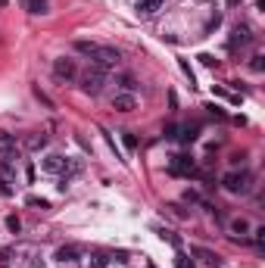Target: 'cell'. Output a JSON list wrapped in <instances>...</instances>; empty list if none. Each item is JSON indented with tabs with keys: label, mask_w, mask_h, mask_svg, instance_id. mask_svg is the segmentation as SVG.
Here are the masks:
<instances>
[{
	"label": "cell",
	"mask_w": 265,
	"mask_h": 268,
	"mask_svg": "<svg viewBox=\"0 0 265 268\" xmlns=\"http://www.w3.org/2000/svg\"><path fill=\"white\" fill-rule=\"evenodd\" d=\"M44 147H47V134H28L25 137V150H31V153H38Z\"/></svg>",
	"instance_id": "cell-11"
},
{
	"label": "cell",
	"mask_w": 265,
	"mask_h": 268,
	"mask_svg": "<svg viewBox=\"0 0 265 268\" xmlns=\"http://www.w3.org/2000/svg\"><path fill=\"white\" fill-rule=\"evenodd\" d=\"M193 256H197V259H203L206 265H212V268L218 265V256H215V253H209V250H193Z\"/></svg>",
	"instance_id": "cell-16"
},
{
	"label": "cell",
	"mask_w": 265,
	"mask_h": 268,
	"mask_svg": "<svg viewBox=\"0 0 265 268\" xmlns=\"http://www.w3.org/2000/svg\"><path fill=\"white\" fill-rule=\"evenodd\" d=\"M53 259H56V265H60V268H78L82 253H78V247H60Z\"/></svg>",
	"instance_id": "cell-5"
},
{
	"label": "cell",
	"mask_w": 265,
	"mask_h": 268,
	"mask_svg": "<svg viewBox=\"0 0 265 268\" xmlns=\"http://www.w3.org/2000/svg\"><path fill=\"white\" fill-rule=\"evenodd\" d=\"M22 6H25L28 13H34V16H44V13H47V0H22Z\"/></svg>",
	"instance_id": "cell-12"
},
{
	"label": "cell",
	"mask_w": 265,
	"mask_h": 268,
	"mask_svg": "<svg viewBox=\"0 0 265 268\" xmlns=\"http://www.w3.org/2000/svg\"><path fill=\"white\" fill-rule=\"evenodd\" d=\"M163 134H166V141H175V137L181 134V128H178V125H166V131H163Z\"/></svg>",
	"instance_id": "cell-26"
},
{
	"label": "cell",
	"mask_w": 265,
	"mask_h": 268,
	"mask_svg": "<svg viewBox=\"0 0 265 268\" xmlns=\"http://www.w3.org/2000/svg\"><path fill=\"white\" fill-rule=\"evenodd\" d=\"M112 109H116V112H134L137 109L134 94H116V97H112Z\"/></svg>",
	"instance_id": "cell-10"
},
{
	"label": "cell",
	"mask_w": 265,
	"mask_h": 268,
	"mask_svg": "<svg viewBox=\"0 0 265 268\" xmlns=\"http://www.w3.org/2000/svg\"><path fill=\"white\" fill-rule=\"evenodd\" d=\"M169 172H172V175H193V156H187V153L172 156V162H169Z\"/></svg>",
	"instance_id": "cell-7"
},
{
	"label": "cell",
	"mask_w": 265,
	"mask_h": 268,
	"mask_svg": "<svg viewBox=\"0 0 265 268\" xmlns=\"http://www.w3.org/2000/svg\"><path fill=\"white\" fill-rule=\"evenodd\" d=\"M231 231H234V234H240V237H244L247 231H250V225H247L244 218H237V221H231Z\"/></svg>",
	"instance_id": "cell-21"
},
{
	"label": "cell",
	"mask_w": 265,
	"mask_h": 268,
	"mask_svg": "<svg viewBox=\"0 0 265 268\" xmlns=\"http://www.w3.org/2000/svg\"><path fill=\"white\" fill-rule=\"evenodd\" d=\"M16 159H19V147L13 144V147H3L0 150V172H13V166H16Z\"/></svg>",
	"instance_id": "cell-9"
},
{
	"label": "cell",
	"mask_w": 265,
	"mask_h": 268,
	"mask_svg": "<svg viewBox=\"0 0 265 268\" xmlns=\"http://www.w3.org/2000/svg\"><path fill=\"white\" fill-rule=\"evenodd\" d=\"M178 66H181V72L187 75V78H190V85H193V69H190V63H187V60H178Z\"/></svg>",
	"instance_id": "cell-27"
},
{
	"label": "cell",
	"mask_w": 265,
	"mask_h": 268,
	"mask_svg": "<svg viewBox=\"0 0 265 268\" xmlns=\"http://www.w3.org/2000/svg\"><path fill=\"white\" fill-rule=\"evenodd\" d=\"M9 259H13V247H3V250H0V268H6Z\"/></svg>",
	"instance_id": "cell-25"
},
{
	"label": "cell",
	"mask_w": 265,
	"mask_h": 268,
	"mask_svg": "<svg viewBox=\"0 0 265 268\" xmlns=\"http://www.w3.org/2000/svg\"><path fill=\"white\" fill-rule=\"evenodd\" d=\"M159 237H163V240H169L175 250H181V237L175 234V231H166V228H159Z\"/></svg>",
	"instance_id": "cell-17"
},
{
	"label": "cell",
	"mask_w": 265,
	"mask_h": 268,
	"mask_svg": "<svg viewBox=\"0 0 265 268\" xmlns=\"http://www.w3.org/2000/svg\"><path fill=\"white\" fill-rule=\"evenodd\" d=\"M106 265H109L106 253H90V268H106Z\"/></svg>",
	"instance_id": "cell-18"
},
{
	"label": "cell",
	"mask_w": 265,
	"mask_h": 268,
	"mask_svg": "<svg viewBox=\"0 0 265 268\" xmlns=\"http://www.w3.org/2000/svg\"><path fill=\"white\" fill-rule=\"evenodd\" d=\"M53 75L60 78V81H75V78H78V66H75V60H69V56H60V60L53 63Z\"/></svg>",
	"instance_id": "cell-4"
},
{
	"label": "cell",
	"mask_w": 265,
	"mask_h": 268,
	"mask_svg": "<svg viewBox=\"0 0 265 268\" xmlns=\"http://www.w3.org/2000/svg\"><path fill=\"white\" fill-rule=\"evenodd\" d=\"M250 69H253V72H265V56H253V60H250Z\"/></svg>",
	"instance_id": "cell-22"
},
{
	"label": "cell",
	"mask_w": 265,
	"mask_h": 268,
	"mask_svg": "<svg viewBox=\"0 0 265 268\" xmlns=\"http://www.w3.org/2000/svg\"><path fill=\"white\" fill-rule=\"evenodd\" d=\"M218 25H222V16H218V13H215V16L209 19V25H206V28H209V31H212V28H218Z\"/></svg>",
	"instance_id": "cell-33"
},
{
	"label": "cell",
	"mask_w": 265,
	"mask_h": 268,
	"mask_svg": "<svg viewBox=\"0 0 265 268\" xmlns=\"http://www.w3.org/2000/svg\"><path fill=\"white\" fill-rule=\"evenodd\" d=\"M222 187L231 190V193H247L250 190V175H240V172H228L222 178Z\"/></svg>",
	"instance_id": "cell-3"
},
{
	"label": "cell",
	"mask_w": 265,
	"mask_h": 268,
	"mask_svg": "<svg viewBox=\"0 0 265 268\" xmlns=\"http://www.w3.org/2000/svg\"><path fill=\"white\" fill-rule=\"evenodd\" d=\"M175 268H197V265H193V259H190L187 253L178 250V256H175Z\"/></svg>",
	"instance_id": "cell-19"
},
{
	"label": "cell",
	"mask_w": 265,
	"mask_h": 268,
	"mask_svg": "<svg viewBox=\"0 0 265 268\" xmlns=\"http://www.w3.org/2000/svg\"><path fill=\"white\" fill-rule=\"evenodd\" d=\"M166 0H141V16H153L156 9H163Z\"/></svg>",
	"instance_id": "cell-13"
},
{
	"label": "cell",
	"mask_w": 265,
	"mask_h": 268,
	"mask_svg": "<svg viewBox=\"0 0 265 268\" xmlns=\"http://www.w3.org/2000/svg\"><path fill=\"white\" fill-rule=\"evenodd\" d=\"M122 141H125V147H128V150H134V147H137V137H134L131 131H125V134H122Z\"/></svg>",
	"instance_id": "cell-28"
},
{
	"label": "cell",
	"mask_w": 265,
	"mask_h": 268,
	"mask_svg": "<svg viewBox=\"0 0 265 268\" xmlns=\"http://www.w3.org/2000/svg\"><path fill=\"white\" fill-rule=\"evenodd\" d=\"M119 63H122V53L116 47H97V53L90 56V66L103 69V72H106V69H116Z\"/></svg>",
	"instance_id": "cell-2"
},
{
	"label": "cell",
	"mask_w": 265,
	"mask_h": 268,
	"mask_svg": "<svg viewBox=\"0 0 265 268\" xmlns=\"http://www.w3.org/2000/svg\"><path fill=\"white\" fill-rule=\"evenodd\" d=\"M197 134H200V128H197V125H187V128H181L178 137H181L184 144H193V141H197Z\"/></svg>",
	"instance_id": "cell-14"
},
{
	"label": "cell",
	"mask_w": 265,
	"mask_h": 268,
	"mask_svg": "<svg viewBox=\"0 0 265 268\" xmlns=\"http://www.w3.org/2000/svg\"><path fill=\"white\" fill-rule=\"evenodd\" d=\"M41 169L47 172V175H63V169H66V156H60V153H47L41 159Z\"/></svg>",
	"instance_id": "cell-8"
},
{
	"label": "cell",
	"mask_w": 265,
	"mask_h": 268,
	"mask_svg": "<svg viewBox=\"0 0 265 268\" xmlns=\"http://www.w3.org/2000/svg\"><path fill=\"white\" fill-rule=\"evenodd\" d=\"M34 97H38L41 103H47V106H53V103H50V97H47V94H41V88H34Z\"/></svg>",
	"instance_id": "cell-32"
},
{
	"label": "cell",
	"mask_w": 265,
	"mask_h": 268,
	"mask_svg": "<svg viewBox=\"0 0 265 268\" xmlns=\"http://www.w3.org/2000/svg\"><path fill=\"white\" fill-rule=\"evenodd\" d=\"M25 203H28V206H34V209H50V203L44 200V196H25Z\"/></svg>",
	"instance_id": "cell-20"
},
{
	"label": "cell",
	"mask_w": 265,
	"mask_h": 268,
	"mask_svg": "<svg viewBox=\"0 0 265 268\" xmlns=\"http://www.w3.org/2000/svg\"><path fill=\"white\" fill-rule=\"evenodd\" d=\"M122 88H125V90H134V88H137V81H134L131 75H122Z\"/></svg>",
	"instance_id": "cell-29"
},
{
	"label": "cell",
	"mask_w": 265,
	"mask_h": 268,
	"mask_svg": "<svg viewBox=\"0 0 265 268\" xmlns=\"http://www.w3.org/2000/svg\"><path fill=\"white\" fill-rule=\"evenodd\" d=\"M262 240H265V228H256V243L262 247Z\"/></svg>",
	"instance_id": "cell-34"
},
{
	"label": "cell",
	"mask_w": 265,
	"mask_h": 268,
	"mask_svg": "<svg viewBox=\"0 0 265 268\" xmlns=\"http://www.w3.org/2000/svg\"><path fill=\"white\" fill-rule=\"evenodd\" d=\"M0 196H13V187H9V178L0 175Z\"/></svg>",
	"instance_id": "cell-23"
},
{
	"label": "cell",
	"mask_w": 265,
	"mask_h": 268,
	"mask_svg": "<svg viewBox=\"0 0 265 268\" xmlns=\"http://www.w3.org/2000/svg\"><path fill=\"white\" fill-rule=\"evenodd\" d=\"M103 85H106V72L97 69V66H90L88 72L82 75V90H85V94H90V97H97L100 90H103Z\"/></svg>",
	"instance_id": "cell-1"
},
{
	"label": "cell",
	"mask_w": 265,
	"mask_h": 268,
	"mask_svg": "<svg viewBox=\"0 0 265 268\" xmlns=\"http://www.w3.org/2000/svg\"><path fill=\"white\" fill-rule=\"evenodd\" d=\"M0 144H3V147H13L16 141H13V134H9V131H0Z\"/></svg>",
	"instance_id": "cell-31"
},
{
	"label": "cell",
	"mask_w": 265,
	"mask_h": 268,
	"mask_svg": "<svg viewBox=\"0 0 265 268\" xmlns=\"http://www.w3.org/2000/svg\"><path fill=\"white\" fill-rule=\"evenodd\" d=\"M75 50L85 53V56H94V53H97V44H94V41H75Z\"/></svg>",
	"instance_id": "cell-15"
},
{
	"label": "cell",
	"mask_w": 265,
	"mask_h": 268,
	"mask_svg": "<svg viewBox=\"0 0 265 268\" xmlns=\"http://www.w3.org/2000/svg\"><path fill=\"white\" fill-rule=\"evenodd\" d=\"M250 41H253L250 28H247V25H237V28L231 31V38H228V50H231V53H237L240 47H247Z\"/></svg>",
	"instance_id": "cell-6"
},
{
	"label": "cell",
	"mask_w": 265,
	"mask_h": 268,
	"mask_svg": "<svg viewBox=\"0 0 265 268\" xmlns=\"http://www.w3.org/2000/svg\"><path fill=\"white\" fill-rule=\"evenodd\" d=\"M6 228H9V234H19V231H22V221H19L16 215H9V218H6Z\"/></svg>",
	"instance_id": "cell-24"
},
{
	"label": "cell",
	"mask_w": 265,
	"mask_h": 268,
	"mask_svg": "<svg viewBox=\"0 0 265 268\" xmlns=\"http://www.w3.org/2000/svg\"><path fill=\"white\" fill-rule=\"evenodd\" d=\"M0 6H6V0H0Z\"/></svg>",
	"instance_id": "cell-35"
},
{
	"label": "cell",
	"mask_w": 265,
	"mask_h": 268,
	"mask_svg": "<svg viewBox=\"0 0 265 268\" xmlns=\"http://www.w3.org/2000/svg\"><path fill=\"white\" fill-rule=\"evenodd\" d=\"M200 63H203V66H209V69L218 66V60H215V56H209V53H200Z\"/></svg>",
	"instance_id": "cell-30"
}]
</instances>
